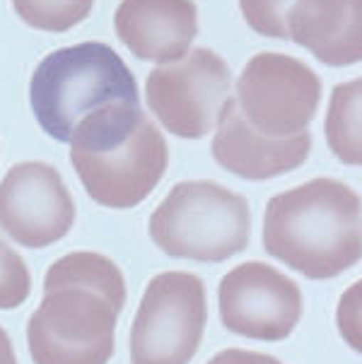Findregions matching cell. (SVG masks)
Here are the masks:
<instances>
[{
  "label": "cell",
  "instance_id": "obj_1",
  "mask_svg": "<svg viewBox=\"0 0 362 364\" xmlns=\"http://www.w3.org/2000/svg\"><path fill=\"white\" fill-rule=\"evenodd\" d=\"M29 104L41 131L80 152L124 143L145 116L131 68L102 41L48 53L29 82Z\"/></svg>",
  "mask_w": 362,
  "mask_h": 364
},
{
  "label": "cell",
  "instance_id": "obj_2",
  "mask_svg": "<svg viewBox=\"0 0 362 364\" xmlns=\"http://www.w3.org/2000/svg\"><path fill=\"white\" fill-rule=\"evenodd\" d=\"M126 306V280L112 258L73 251L44 277V299L27 321L34 364H107Z\"/></svg>",
  "mask_w": 362,
  "mask_h": 364
},
{
  "label": "cell",
  "instance_id": "obj_3",
  "mask_svg": "<svg viewBox=\"0 0 362 364\" xmlns=\"http://www.w3.org/2000/svg\"><path fill=\"white\" fill-rule=\"evenodd\" d=\"M263 249L309 280H331L362 256L360 196L336 178H314L273 196Z\"/></svg>",
  "mask_w": 362,
  "mask_h": 364
},
{
  "label": "cell",
  "instance_id": "obj_4",
  "mask_svg": "<svg viewBox=\"0 0 362 364\" xmlns=\"http://www.w3.org/2000/svg\"><path fill=\"white\" fill-rule=\"evenodd\" d=\"M147 230L152 242L171 258L223 263L247 249L249 203L215 181H183L155 208Z\"/></svg>",
  "mask_w": 362,
  "mask_h": 364
},
{
  "label": "cell",
  "instance_id": "obj_5",
  "mask_svg": "<svg viewBox=\"0 0 362 364\" xmlns=\"http://www.w3.org/2000/svg\"><path fill=\"white\" fill-rule=\"evenodd\" d=\"M206 285L198 275L167 270L147 282L131 328V364H188L203 341Z\"/></svg>",
  "mask_w": 362,
  "mask_h": 364
},
{
  "label": "cell",
  "instance_id": "obj_6",
  "mask_svg": "<svg viewBox=\"0 0 362 364\" xmlns=\"http://www.w3.org/2000/svg\"><path fill=\"white\" fill-rule=\"evenodd\" d=\"M324 87L304 60L263 51L249 58L237 80V107L244 121L266 138H290L309 131Z\"/></svg>",
  "mask_w": 362,
  "mask_h": 364
},
{
  "label": "cell",
  "instance_id": "obj_7",
  "mask_svg": "<svg viewBox=\"0 0 362 364\" xmlns=\"http://www.w3.org/2000/svg\"><path fill=\"white\" fill-rule=\"evenodd\" d=\"M232 92V70L211 48H188L183 58L147 75L145 102L164 128L183 140L206 138L215 128Z\"/></svg>",
  "mask_w": 362,
  "mask_h": 364
},
{
  "label": "cell",
  "instance_id": "obj_8",
  "mask_svg": "<svg viewBox=\"0 0 362 364\" xmlns=\"http://www.w3.org/2000/svg\"><path fill=\"white\" fill-rule=\"evenodd\" d=\"M70 162L92 200L131 210L159 186L169 164V147L159 128L143 116L124 143L102 152L70 150Z\"/></svg>",
  "mask_w": 362,
  "mask_h": 364
},
{
  "label": "cell",
  "instance_id": "obj_9",
  "mask_svg": "<svg viewBox=\"0 0 362 364\" xmlns=\"http://www.w3.org/2000/svg\"><path fill=\"white\" fill-rule=\"evenodd\" d=\"M218 306L230 333L263 343L285 341L302 318V289L261 261L232 268L218 285Z\"/></svg>",
  "mask_w": 362,
  "mask_h": 364
},
{
  "label": "cell",
  "instance_id": "obj_10",
  "mask_svg": "<svg viewBox=\"0 0 362 364\" xmlns=\"http://www.w3.org/2000/svg\"><path fill=\"white\" fill-rule=\"evenodd\" d=\"M75 222V203L58 169L20 162L0 181V230L27 249L60 242Z\"/></svg>",
  "mask_w": 362,
  "mask_h": 364
},
{
  "label": "cell",
  "instance_id": "obj_11",
  "mask_svg": "<svg viewBox=\"0 0 362 364\" xmlns=\"http://www.w3.org/2000/svg\"><path fill=\"white\" fill-rule=\"evenodd\" d=\"M211 152L225 171L247 181H266L299 169L312 150V133L302 131L290 138H266L244 121L235 97L225 102L215 123Z\"/></svg>",
  "mask_w": 362,
  "mask_h": 364
},
{
  "label": "cell",
  "instance_id": "obj_12",
  "mask_svg": "<svg viewBox=\"0 0 362 364\" xmlns=\"http://www.w3.org/2000/svg\"><path fill=\"white\" fill-rule=\"evenodd\" d=\"M114 29L136 58L167 65L183 58L198 36V8L193 0H121Z\"/></svg>",
  "mask_w": 362,
  "mask_h": 364
},
{
  "label": "cell",
  "instance_id": "obj_13",
  "mask_svg": "<svg viewBox=\"0 0 362 364\" xmlns=\"http://www.w3.org/2000/svg\"><path fill=\"white\" fill-rule=\"evenodd\" d=\"M362 0H294L285 17L287 39L331 68L362 58Z\"/></svg>",
  "mask_w": 362,
  "mask_h": 364
},
{
  "label": "cell",
  "instance_id": "obj_14",
  "mask_svg": "<svg viewBox=\"0 0 362 364\" xmlns=\"http://www.w3.org/2000/svg\"><path fill=\"white\" fill-rule=\"evenodd\" d=\"M360 100L362 80H348L334 90L326 111V140L329 147L343 164H362V138H360Z\"/></svg>",
  "mask_w": 362,
  "mask_h": 364
},
{
  "label": "cell",
  "instance_id": "obj_15",
  "mask_svg": "<svg viewBox=\"0 0 362 364\" xmlns=\"http://www.w3.org/2000/svg\"><path fill=\"white\" fill-rule=\"evenodd\" d=\"M95 0H12L17 17L41 32H68L90 15Z\"/></svg>",
  "mask_w": 362,
  "mask_h": 364
},
{
  "label": "cell",
  "instance_id": "obj_16",
  "mask_svg": "<svg viewBox=\"0 0 362 364\" xmlns=\"http://www.w3.org/2000/svg\"><path fill=\"white\" fill-rule=\"evenodd\" d=\"M32 294V275L24 258L0 239V309H17Z\"/></svg>",
  "mask_w": 362,
  "mask_h": 364
},
{
  "label": "cell",
  "instance_id": "obj_17",
  "mask_svg": "<svg viewBox=\"0 0 362 364\" xmlns=\"http://www.w3.org/2000/svg\"><path fill=\"white\" fill-rule=\"evenodd\" d=\"M294 0H239L244 20L256 34L268 39H287L285 17Z\"/></svg>",
  "mask_w": 362,
  "mask_h": 364
},
{
  "label": "cell",
  "instance_id": "obj_18",
  "mask_svg": "<svg viewBox=\"0 0 362 364\" xmlns=\"http://www.w3.org/2000/svg\"><path fill=\"white\" fill-rule=\"evenodd\" d=\"M208 364H283V362L275 360V357H271V355H263V353H251V350L230 348V350L218 353Z\"/></svg>",
  "mask_w": 362,
  "mask_h": 364
},
{
  "label": "cell",
  "instance_id": "obj_19",
  "mask_svg": "<svg viewBox=\"0 0 362 364\" xmlns=\"http://www.w3.org/2000/svg\"><path fill=\"white\" fill-rule=\"evenodd\" d=\"M0 364H17L15 348H12V341L3 326H0Z\"/></svg>",
  "mask_w": 362,
  "mask_h": 364
}]
</instances>
